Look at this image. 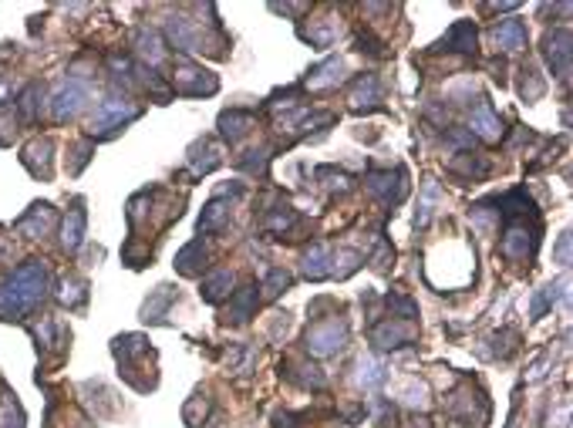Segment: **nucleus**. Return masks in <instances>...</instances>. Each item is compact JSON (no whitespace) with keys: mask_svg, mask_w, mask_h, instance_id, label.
<instances>
[{"mask_svg":"<svg viewBox=\"0 0 573 428\" xmlns=\"http://www.w3.org/2000/svg\"><path fill=\"white\" fill-rule=\"evenodd\" d=\"M490 206H496V216H502L500 253L510 263H529L539 247V213L529 192L513 190L490 199Z\"/></svg>","mask_w":573,"mask_h":428,"instance_id":"obj_1","label":"nucleus"},{"mask_svg":"<svg viewBox=\"0 0 573 428\" xmlns=\"http://www.w3.org/2000/svg\"><path fill=\"white\" fill-rule=\"evenodd\" d=\"M51 290V270L44 260H24L17 270L0 280V317H24L48 297Z\"/></svg>","mask_w":573,"mask_h":428,"instance_id":"obj_2","label":"nucleus"},{"mask_svg":"<svg viewBox=\"0 0 573 428\" xmlns=\"http://www.w3.org/2000/svg\"><path fill=\"white\" fill-rule=\"evenodd\" d=\"M88 98H92V84L84 74H68L64 82L54 88V95H51V119L54 122H72L82 115V108L88 105Z\"/></svg>","mask_w":573,"mask_h":428,"instance_id":"obj_3","label":"nucleus"},{"mask_svg":"<svg viewBox=\"0 0 573 428\" xmlns=\"http://www.w3.org/2000/svg\"><path fill=\"white\" fill-rule=\"evenodd\" d=\"M142 115V108L135 105L131 98H125V95H108V98H102L98 102V108H95V115H92V135H112V131H119V129H125L129 122H135Z\"/></svg>","mask_w":573,"mask_h":428,"instance_id":"obj_4","label":"nucleus"},{"mask_svg":"<svg viewBox=\"0 0 573 428\" xmlns=\"http://www.w3.org/2000/svg\"><path fill=\"white\" fill-rule=\"evenodd\" d=\"M347 324L341 317H327V321H317L307 327V337H304V347L311 351L314 357H335L347 347Z\"/></svg>","mask_w":573,"mask_h":428,"instance_id":"obj_5","label":"nucleus"},{"mask_svg":"<svg viewBox=\"0 0 573 428\" xmlns=\"http://www.w3.org/2000/svg\"><path fill=\"white\" fill-rule=\"evenodd\" d=\"M543 58H547L549 72L557 74V82H570V58H573V37L567 27H557L543 37Z\"/></svg>","mask_w":573,"mask_h":428,"instance_id":"obj_6","label":"nucleus"},{"mask_svg":"<svg viewBox=\"0 0 573 428\" xmlns=\"http://www.w3.org/2000/svg\"><path fill=\"white\" fill-rule=\"evenodd\" d=\"M415 337H418L415 321H398V317H388V321L371 327V345L378 347V351H398V347L412 345Z\"/></svg>","mask_w":573,"mask_h":428,"instance_id":"obj_7","label":"nucleus"},{"mask_svg":"<svg viewBox=\"0 0 573 428\" xmlns=\"http://www.w3.org/2000/svg\"><path fill=\"white\" fill-rule=\"evenodd\" d=\"M368 190L384 202V206H398L408 192V176L405 169H394V172H368L364 176Z\"/></svg>","mask_w":573,"mask_h":428,"instance_id":"obj_8","label":"nucleus"},{"mask_svg":"<svg viewBox=\"0 0 573 428\" xmlns=\"http://www.w3.org/2000/svg\"><path fill=\"white\" fill-rule=\"evenodd\" d=\"M172 88L180 95H213L216 88H219V82H216V74L203 72L196 64H180L176 74H172Z\"/></svg>","mask_w":573,"mask_h":428,"instance_id":"obj_9","label":"nucleus"},{"mask_svg":"<svg viewBox=\"0 0 573 428\" xmlns=\"http://www.w3.org/2000/svg\"><path fill=\"white\" fill-rule=\"evenodd\" d=\"M469 131L479 135V139H486V142H500L502 122H500V115L492 112L490 98H479L476 105L469 108Z\"/></svg>","mask_w":573,"mask_h":428,"instance_id":"obj_10","label":"nucleus"},{"mask_svg":"<svg viewBox=\"0 0 573 428\" xmlns=\"http://www.w3.org/2000/svg\"><path fill=\"white\" fill-rule=\"evenodd\" d=\"M257 300H260L257 284H247V287H239V290H233V294H229V304L223 307V324H229V327L247 324L253 314H257Z\"/></svg>","mask_w":573,"mask_h":428,"instance_id":"obj_11","label":"nucleus"},{"mask_svg":"<svg viewBox=\"0 0 573 428\" xmlns=\"http://www.w3.org/2000/svg\"><path fill=\"white\" fill-rule=\"evenodd\" d=\"M54 206L51 202H34L31 206V213L27 216H21L17 219V233H24L27 239H44L54 229Z\"/></svg>","mask_w":573,"mask_h":428,"instance_id":"obj_12","label":"nucleus"},{"mask_svg":"<svg viewBox=\"0 0 573 428\" xmlns=\"http://www.w3.org/2000/svg\"><path fill=\"white\" fill-rule=\"evenodd\" d=\"M341 82H345V58H337V54L324 58L321 64H314L311 72H307V78H304V84L311 92H327V88H335Z\"/></svg>","mask_w":573,"mask_h":428,"instance_id":"obj_13","label":"nucleus"},{"mask_svg":"<svg viewBox=\"0 0 573 428\" xmlns=\"http://www.w3.org/2000/svg\"><path fill=\"white\" fill-rule=\"evenodd\" d=\"M166 34L180 51H203V44H206L203 27L192 24V21H186V17H169V21H166Z\"/></svg>","mask_w":573,"mask_h":428,"instance_id":"obj_14","label":"nucleus"},{"mask_svg":"<svg viewBox=\"0 0 573 428\" xmlns=\"http://www.w3.org/2000/svg\"><path fill=\"white\" fill-rule=\"evenodd\" d=\"M435 51H459V54H476L479 51V34L472 21H455L449 27V34L435 44Z\"/></svg>","mask_w":573,"mask_h":428,"instance_id":"obj_15","label":"nucleus"},{"mask_svg":"<svg viewBox=\"0 0 573 428\" xmlns=\"http://www.w3.org/2000/svg\"><path fill=\"white\" fill-rule=\"evenodd\" d=\"M24 166L31 169V176L37 179H51L54 172V142L51 139H34V142L24 149Z\"/></svg>","mask_w":573,"mask_h":428,"instance_id":"obj_16","label":"nucleus"},{"mask_svg":"<svg viewBox=\"0 0 573 428\" xmlns=\"http://www.w3.org/2000/svg\"><path fill=\"white\" fill-rule=\"evenodd\" d=\"M84 227H88V216H84V206L82 202H74L68 216H64V223H61V250L64 253H78L84 243Z\"/></svg>","mask_w":573,"mask_h":428,"instance_id":"obj_17","label":"nucleus"},{"mask_svg":"<svg viewBox=\"0 0 573 428\" xmlns=\"http://www.w3.org/2000/svg\"><path fill=\"white\" fill-rule=\"evenodd\" d=\"M351 108L354 112H374L382 108V82L378 74H361L354 88H351Z\"/></svg>","mask_w":573,"mask_h":428,"instance_id":"obj_18","label":"nucleus"},{"mask_svg":"<svg viewBox=\"0 0 573 428\" xmlns=\"http://www.w3.org/2000/svg\"><path fill=\"white\" fill-rule=\"evenodd\" d=\"M253 125H257V115H253L250 108H229V112L219 115V135L229 139V142H239Z\"/></svg>","mask_w":573,"mask_h":428,"instance_id":"obj_19","label":"nucleus"},{"mask_svg":"<svg viewBox=\"0 0 573 428\" xmlns=\"http://www.w3.org/2000/svg\"><path fill=\"white\" fill-rule=\"evenodd\" d=\"M331 247L327 243H314L311 250L304 253V260H300V274L304 280H324V277H331Z\"/></svg>","mask_w":573,"mask_h":428,"instance_id":"obj_20","label":"nucleus"},{"mask_svg":"<svg viewBox=\"0 0 573 428\" xmlns=\"http://www.w3.org/2000/svg\"><path fill=\"white\" fill-rule=\"evenodd\" d=\"M206 243L203 239H192V243H186L180 253H176V270H180L182 277H199L206 267Z\"/></svg>","mask_w":573,"mask_h":428,"instance_id":"obj_21","label":"nucleus"},{"mask_svg":"<svg viewBox=\"0 0 573 428\" xmlns=\"http://www.w3.org/2000/svg\"><path fill=\"white\" fill-rule=\"evenodd\" d=\"M219 162H223V159H219V149H216L209 139H203V142H196L189 149V176H206V172H213Z\"/></svg>","mask_w":573,"mask_h":428,"instance_id":"obj_22","label":"nucleus"},{"mask_svg":"<svg viewBox=\"0 0 573 428\" xmlns=\"http://www.w3.org/2000/svg\"><path fill=\"white\" fill-rule=\"evenodd\" d=\"M233 287H237V277L233 270H213V274L203 280V300L206 304H219V300H227L233 294Z\"/></svg>","mask_w":573,"mask_h":428,"instance_id":"obj_23","label":"nucleus"},{"mask_svg":"<svg viewBox=\"0 0 573 428\" xmlns=\"http://www.w3.org/2000/svg\"><path fill=\"white\" fill-rule=\"evenodd\" d=\"M492 41H496V48L500 51H523L526 48V24L523 21H502L496 31H492Z\"/></svg>","mask_w":573,"mask_h":428,"instance_id":"obj_24","label":"nucleus"},{"mask_svg":"<svg viewBox=\"0 0 573 428\" xmlns=\"http://www.w3.org/2000/svg\"><path fill=\"white\" fill-rule=\"evenodd\" d=\"M567 280H563V284H547V287H539L537 290V297H533V304H529V321H539V317H543V314H547V310H553L557 307V300H567L570 297V294H567Z\"/></svg>","mask_w":573,"mask_h":428,"instance_id":"obj_25","label":"nucleus"},{"mask_svg":"<svg viewBox=\"0 0 573 428\" xmlns=\"http://www.w3.org/2000/svg\"><path fill=\"white\" fill-rule=\"evenodd\" d=\"M176 300V290L172 287H156L152 290V297L142 304V321L145 324H159V321H166V314H169V304Z\"/></svg>","mask_w":573,"mask_h":428,"instance_id":"obj_26","label":"nucleus"},{"mask_svg":"<svg viewBox=\"0 0 573 428\" xmlns=\"http://www.w3.org/2000/svg\"><path fill=\"white\" fill-rule=\"evenodd\" d=\"M439 199H442V186L435 182V179H425V186H422V199H418V213H415V227L425 229L432 223V216L439 209Z\"/></svg>","mask_w":573,"mask_h":428,"instance_id":"obj_27","label":"nucleus"},{"mask_svg":"<svg viewBox=\"0 0 573 428\" xmlns=\"http://www.w3.org/2000/svg\"><path fill=\"white\" fill-rule=\"evenodd\" d=\"M486 345L492 347H482V355L506 361V357L516 355V347H520V331H516V327H502V331H496L492 337H486Z\"/></svg>","mask_w":573,"mask_h":428,"instance_id":"obj_28","label":"nucleus"},{"mask_svg":"<svg viewBox=\"0 0 573 428\" xmlns=\"http://www.w3.org/2000/svg\"><path fill=\"white\" fill-rule=\"evenodd\" d=\"M388 378V371L378 357H361L358 361V388L361 392H378Z\"/></svg>","mask_w":573,"mask_h":428,"instance_id":"obj_29","label":"nucleus"},{"mask_svg":"<svg viewBox=\"0 0 573 428\" xmlns=\"http://www.w3.org/2000/svg\"><path fill=\"white\" fill-rule=\"evenodd\" d=\"M135 48H139V54H142L149 64H162V61H166V44H162V37H159L156 31H149V27H142V31L135 34Z\"/></svg>","mask_w":573,"mask_h":428,"instance_id":"obj_30","label":"nucleus"},{"mask_svg":"<svg viewBox=\"0 0 573 428\" xmlns=\"http://www.w3.org/2000/svg\"><path fill=\"white\" fill-rule=\"evenodd\" d=\"M227 219H229V202L223 196H216L203 209V216H199V233H216V229L227 227Z\"/></svg>","mask_w":573,"mask_h":428,"instance_id":"obj_31","label":"nucleus"},{"mask_svg":"<svg viewBox=\"0 0 573 428\" xmlns=\"http://www.w3.org/2000/svg\"><path fill=\"white\" fill-rule=\"evenodd\" d=\"M41 95H44V88H41L37 82H31V84L24 88V92L17 95V102H14V105H17V115H21V122H27V125H31V122L37 119V108H41Z\"/></svg>","mask_w":573,"mask_h":428,"instance_id":"obj_32","label":"nucleus"},{"mask_svg":"<svg viewBox=\"0 0 573 428\" xmlns=\"http://www.w3.org/2000/svg\"><path fill=\"white\" fill-rule=\"evenodd\" d=\"M84 300H88V284H84L82 277H64L61 280V290H58V304L64 307H82Z\"/></svg>","mask_w":573,"mask_h":428,"instance_id":"obj_33","label":"nucleus"},{"mask_svg":"<svg viewBox=\"0 0 573 428\" xmlns=\"http://www.w3.org/2000/svg\"><path fill=\"white\" fill-rule=\"evenodd\" d=\"M455 172V176H466V179H486L490 176V162L482 159V155H459V159H452V166H449Z\"/></svg>","mask_w":573,"mask_h":428,"instance_id":"obj_34","label":"nucleus"},{"mask_svg":"<svg viewBox=\"0 0 573 428\" xmlns=\"http://www.w3.org/2000/svg\"><path fill=\"white\" fill-rule=\"evenodd\" d=\"M0 428H24V408L11 392L0 394Z\"/></svg>","mask_w":573,"mask_h":428,"instance_id":"obj_35","label":"nucleus"},{"mask_svg":"<svg viewBox=\"0 0 573 428\" xmlns=\"http://www.w3.org/2000/svg\"><path fill=\"white\" fill-rule=\"evenodd\" d=\"M284 374L294 381V384H300V388H317V392L324 388V374L314 368V365H286Z\"/></svg>","mask_w":573,"mask_h":428,"instance_id":"obj_36","label":"nucleus"},{"mask_svg":"<svg viewBox=\"0 0 573 428\" xmlns=\"http://www.w3.org/2000/svg\"><path fill=\"white\" fill-rule=\"evenodd\" d=\"M361 257L351 250H335L331 253V277H337V280H345V277H351L354 270L361 267Z\"/></svg>","mask_w":573,"mask_h":428,"instance_id":"obj_37","label":"nucleus"},{"mask_svg":"<svg viewBox=\"0 0 573 428\" xmlns=\"http://www.w3.org/2000/svg\"><path fill=\"white\" fill-rule=\"evenodd\" d=\"M384 307L392 310V317H398V321H415L418 317V304L412 297H405V294H388Z\"/></svg>","mask_w":573,"mask_h":428,"instance_id":"obj_38","label":"nucleus"},{"mask_svg":"<svg viewBox=\"0 0 573 428\" xmlns=\"http://www.w3.org/2000/svg\"><path fill=\"white\" fill-rule=\"evenodd\" d=\"M294 223H297V213H294L290 206H277L274 213L263 219V229H267V233H286Z\"/></svg>","mask_w":573,"mask_h":428,"instance_id":"obj_39","label":"nucleus"},{"mask_svg":"<svg viewBox=\"0 0 573 428\" xmlns=\"http://www.w3.org/2000/svg\"><path fill=\"white\" fill-rule=\"evenodd\" d=\"M398 398H402L405 404H412V408H425V404H429V388H425L422 381L412 378V381L405 384V388L398 392Z\"/></svg>","mask_w":573,"mask_h":428,"instance_id":"obj_40","label":"nucleus"},{"mask_svg":"<svg viewBox=\"0 0 573 428\" xmlns=\"http://www.w3.org/2000/svg\"><path fill=\"white\" fill-rule=\"evenodd\" d=\"M523 84H520V92H523V98L526 102H537L539 95H543V88H547V84H543V78H539V72L537 68H523Z\"/></svg>","mask_w":573,"mask_h":428,"instance_id":"obj_41","label":"nucleus"},{"mask_svg":"<svg viewBox=\"0 0 573 428\" xmlns=\"http://www.w3.org/2000/svg\"><path fill=\"white\" fill-rule=\"evenodd\" d=\"M206 412H209V402H206L203 394H196V398H189V402H186V408H182V418H186V425L199 428V425H203Z\"/></svg>","mask_w":573,"mask_h":428,"instance_id":"obj_42","label":"nucleus"},{"mask_svg":"<svg viewBox=\"0 0 573 428\" xmlns=\"http://www.w3.org/2000/svg\"><path fill=\"white\" fill-rule=\"evenodd\" d=\"M286 287H290V274L286 270H270L267 280H263V294H267V300H274L284 294Z\"/></svg>","mask_w":573,"mask_h":428,"instance_id":"obj_43","label":"nucleus"},{"mask_svg":"<svg viewBox=\"0 0 573 428\" xmlns=\"http://www.w3.org/2000/svg\"><path fill=\"white\" fill-rule=\"evenodd\" d=\"M300 37L304 41H311V44H317V48H331V41L337 37V27H311V31H300Z\"/></svg>","mask_w":573,"mask_h":428,"instance_id":"obj_44","label":"nucleus"},{"mask_svg":"<svg viewBox=\"0 0 573 428\" xmlns=\"http://www.w3.org/2000/svg\"><path fill=\"white\" fill-rule=\"evenodd\" d=\"M317 176L327 179V190H331V192H347V190H351V179H347L345 172H337V169L324 166V169H317Z\"/></svg>","mask_w":573,"mask_h":428,"instance_id":"obj_45","label":"nucleus"},{"mask_svg":"<svg viewBox=\"0 0 573 428\" xmlns=\"http://www.w3.org/2000/svg\"><path fill=\"white\" fill-rule=\"evenodd\" d=\"M72 155H74V162H72V172L78 176L84 166H88V159L95 155V145L88 142V139H82V142H74V149H72Z\"/></svg>","mask_w":573,"mask_h":428,"instance_id":"obj_46","label":"nucleus"},{"mask_svg":"<svg viewBox=\"0 0 573 428\" xmlns=\"http://www.w3.org/2000/svg\"><path fill=\"white\" fill-rule=\"evenodd\" d=\"M17 102V88H14L11 78H0V108H7Z\"/></svg>","mask_w":573,"mask_h":428,"instance_id":"obj_47","label":"nucleus"},{"mask_svg":"<svg viewBox=\"0 0 573 428\" xmlns=\"http://www.w3.org/2000/svg\"><path fill=\"white\" fill-rule=\"evenodd\" d=\"M557 263H560V267H570V229L560 233V243H557Z\"/></svg>","mask_w":573,"mask_h":428,"instance_id":"obj_48","label":"nucleus"}]
</instances>
